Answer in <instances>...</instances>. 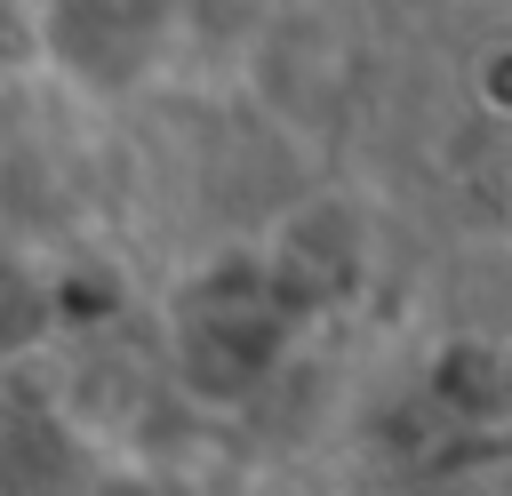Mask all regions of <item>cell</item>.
Here are the masks:
<instances>
[{"mask_svg":"<svg viewBox=\"0 0 512 496\" xmlns=\"http://www.w3.org/2000/svg\"><path fill=\"white\" fill-rule=\"evenodd\" d=\"M40 8V72L80 88H136L160 64L168 16L160 0H32Z\"/></svg>","mask_w":512,"mask_h":496,"instance_id":"cell-1","label":"cell"},{"mask_svg":"<svg viewBox=\"0 0 512 496\" xmlns=\"http://www.w3.org/2000/svg\"><path fill=\"white\" fill-rule=\"evenodd\" d=\"M472 96H480L496 120H512V40H488V48H480V64H472Z\"/></svg>","mask_w":512,"mask_h":496,"instance_id":"cell-2","label":"cell"},{"mask_svg":"<svg viewBox=\"0 0 512 496\" xmlns=\"http://www.w3.org/2000/svg\"><path fill=\"white\" fill-rule=\"evenodd\" d=\"M80 496H184L168 472H144V464H120V472H96Z\"/></svg>","mask_w":512,"mask_h":496,"instance_id":"cell-3","label":"cell"}]
</instances>
